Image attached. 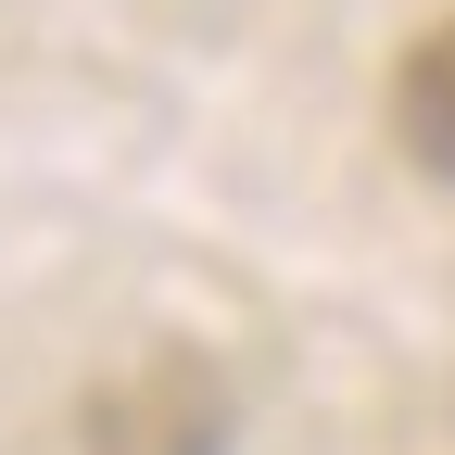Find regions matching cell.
I'll return each instance as SVG.
<instances>
[{
	"mask_svg": "<svg viewBox=\"0 0 455 455\" xmlns=\"http://www.w3.org/2000/svg\"><path fill=\"white\" fill-rule=\"evenodd\" d=\"M392 127H405V152L430 164V178H455V13L405 51V76H392Z\"/></svg>",
	"mask_w": 455,
	"mask_h": 455,
	"instance_id": "cell-2",
	"label": "cell"
},
{
	"mask_svg": "<svg viewBox=\"0 0 455 455\" xmlns=\"http://www.w3.org/2000/svg\"><path fill=\"white\" fill-rule=\"evenodd\" d=\"M89 455H228V392L190 355H140L89 392Z\"/></svg>",
	"mask_w": 455,
	"mask_h": 455,
	"instance_id": "cell-1",
	"label": "cell"
}]
</instances>
